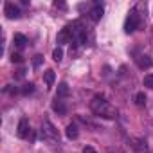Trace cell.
Wrapping results in <instances>:
<instances>
[{
  "label": "cell",
  "instance_id": "cell-3",
  "mask_svg": "<svg viewBox=\"0 0 153 153\" xmlns=\"http://www.w3.org/2000/svg\"><path fill=\"white\" fill-rule=\"evenodd\" d=\"M42 130H43V135L47 137V139H51V140H59V133L56 131V128L51 124V121H43V124H42Z\"/></svg>",
  "mask_w": 153,
  "mask_h": 153
},
{
  "label": "cell",
  "instance_id": "cell-4",
  "mask_svg": "<svg viewBox=\"0 0 153 153\" xmlns=\"http://www.w3.org/2000/svg\"><path fill=\"white\" fill-rule=\"evenodd\" d=\"M4 15H6L9 20H16V18H20V9H18V6H15L13 2H6V4H4Z\"/></svg>",
  "mask_w": 153,
  "mask_h": 153
},
{
  "label": "cell",
  "instance_id": "cell-19",
  "mask_svg": "<svg viewBox=\"0 0 153 153\" xmlns=\"http://www.w3.org/2000/svg\"><path fill=\"white\" fill-rule=\"evenodd\" d=\"M83 153H97V151H96L92 146H85V148H83Z\"/></svg>",
  "mask_w": 153,
  "mask_h": 153
},
{
  "label": "cell",
  "instance_id": "cell-13",
  "mask_svg": "<svg viewBox=\"0 0 153 153\" xmlns=\"http://www.w3.org/2000/svg\"><path fill=\"white\" fill-rule=\"evenodd\" d=\"M61 58H63V51H61L59 47H56V49L52 51V59H54V61H61Z\"/></svg>",
  "mask_w": 153,
  "mask_h": 153
},
{
  "label": "cell",
  "instance_id": "cell-17",
  "mask_svg": "<svg viewBox=\"0 0 153 153\" xmlns=\"http://www.w3.org/2000/svg\"><path fill=\"white\" fill-rule=\"evenodd\" d=\"M22 59H24V58H22L18 52H13V54H11V61H13V63H22Z\"/></svg>",
  "mask_w": 153,
  "mask_h": 153
},
{
  "label": "cell",
  "instance_id": "cell-18",
  "mask_svg": "<svg viewBox=\"0 0 153 153\" xmlns=\"http://www.w3.org/2000/svg\"><path fill=\"white\" fill-rule=\"evenodd\" d=\"M42 59H43V56H34V59H33V67L38 68V67L42 65Z\"/></svg>",
  "mask_w": 153,
  "mask_h": 153
},
{
  "label": "cell",
  "instance_id": "cell-5",
  "mask_svg": "<svg viewBox=\"0 0 153 153\" xmlns=\"http://www.w3.org/2000/svg\"><path fill=\"white\" fill-rule=\"evenodd\" d=\"M29 131H31V126H29V121L27 119H20V123H18V137L20 139H27L29 137Z\"/></svg>",
  "mask_w": 153,
  "mask_h": 153
},
{
  "label": "cell",
  "instance_id": "cell-8",
  "mask_svg": "<svg viewBox=\"0 0 153 153\" xmlns=\"http://www.w3.org/2000/svg\"><path fill=\"white\" fill-rule=\"evenodd\" d=\"M13 43H15L18 49H22V47H25V43H27V38H25L24 34H15V36H13Z\"/></svg>",
  "mask_w": 153,
  "mask_h": 153
},
{
  "label": "cell",
  "instance_id": "cell-9",
  "mask_svg": "<svg viewBox=\"0 0 153 153\" xmlns=\"http://www.w3.org/2000/svg\"><path fill=\"white\" fill-rule=\"evenodd\" d=\"M135 61H137V65H139L140 68H148V67L151 65V59H149L148 56H137Z\"/></svg>",
  "mask_w": 153,
  "mask_h": 153
},
{
  "label": "cell",
  "instance_id": "cell-6",
  "mask_svg": "<svg viewBox=\"0 0 153 153\" xmlns=\"http://www.w3.org/2000/svg\"><path fill=\"white\" fill-rule=\"evenodd\" d=\"M43 79H45V85H47V88H51V87L54 85L56 74H54V70H52V68H49V70H45V72H43Z\"/></svg>",
  "mask_w": 153,
  "mask_h": 153
},
{
  "label": "cell",
  "instance_id": "cell-14",
  "mask_svg": "<svg viewBox=\"0 0 153 153\" xmlns=\"http://www.w3.org/2000/svg\"><path fill=\"white\" fill-rule=\"evenodd\" d=\"M135 103H137V106H144V105H146V96H144L142 92H139V94L135 96Z\"/></svg>",
  "mask_w": 153,
  "mask_h": 153
},
{
  "label": "cell",
  "instance_id": "cell-10",
  "mask_svg": "<svg viewBox=\"0 0 153 153\" xmlns=\"http://www.w3.org/2000/svg\"><path fill=\"white\" fill-rule=\"evenodd\" d=\"M65 96H68V85H67V83H59V85H58L56 99H61V97H65Z\"/></svg>",
  "mask_w": 153,
  "mask_h": 153
},
{
  "label": "cell",
  "instance_id": "cell-2",
  "mask_svg": "<svg viewBox=\"0 0 153 153\" xmlns=\"http://www.w3.org/2000/svg\"><path fill=\"white\" fill-rule=\"evenodd\" d=\"M137 27H139V15H137V11L133 9V11L128 13L126 20H124V33H126V34H131Z\"/></svg>",
  "mask_w": 153,
  "mask_h": 153
},
{
  "label": "cell",
  "instance_id": "cell-7",
  "mask_svg": "<svg viewBox=\"0 0 153 153\" xmlns=\"http://www.w3.org/2000/svg\"><path fill=\"white\" fill-rule=\"evenodd\" d=\"M103 11H105V9H103V6H101V4H96V6H94V9L90 11V18H92L94 22L101 20V16H103Z\"/></svg>",
  "mask_w": 153,
  "mask_h": 153
},
{
  "label": "cell",
  "instance_id": "cell-16",
  "mask_svg": "<svg viewBox=\"0 0 153 153\" xmlns=\"http://www.w3.org/2000/svg\"><path fill=\"white\" fill-rule=\"evenodd\" d=\"M34 92V85L33 83H27V85H24V90H22V94L24 96H27V94H33Z\"/></svg>",
  "mask_w": 153,
  "mask_h": 153
},
{
  "label": "cell",
  "instance_id": "cell-1",
  "mask_svg": "<svg viewBox=\"0 0 153 153\" xmlns=\"http://www.w3.org/2000/svg\"><path fill=\"white\" fill-rule=\"evenodd\" d=\"M90 108H92L94 114H97V115H101V117H105V119H114V117H117V110H115L105 97L96 96V97L90 101Z\"/></svg>",
  "mask_w": 153,
  "mask_h": 153
},
{
  "label": "cell",
  "instance_id": "cell-11",
  "mask_svg": "<svg viewBox=\"0 0 153 153\" xmlns=\"http://www.w3.org/2000/svg\"><path fill=\"white\" fill-rule=\"evenodd\" d=\"M67 137L68 139H78V126H76V124H68L67 126Z\"/></svg>",
  "mask_w": 153,
  "mask_h": 153
},
{
  "label": "cell",
  "instance_id": "cell-12",
  "mask_svg": "<svg viewBox=\"0 0 153 153\" xmlns=\"http://www.w3.org/2000/svg\"><path fill=\"white\" fill-rule=\"evenodd\" d=\"M52 110H54V112H58V114H61V115H63V114L67 112V108H65V105H63L61 101H58V99H56V101L52 103Z\"/></svg>",
  "mask_w": 153,
  "mask_h": 153
},
{
  "label": "cell",
  "instance_id": "cell-15",
  "mask_svg": "<svg viewBox=\"0 0 153 153\" xmlns=\"http://www.w3.org/2000/svg\"><path fill=\"white\" fill-rule=\"evenodd\" d=\"M144 87H148L149 90H153V74L144 76Z\"/></svg>",
  "mask_w": 153,
  "mask_h": 153
}]
</instances>
